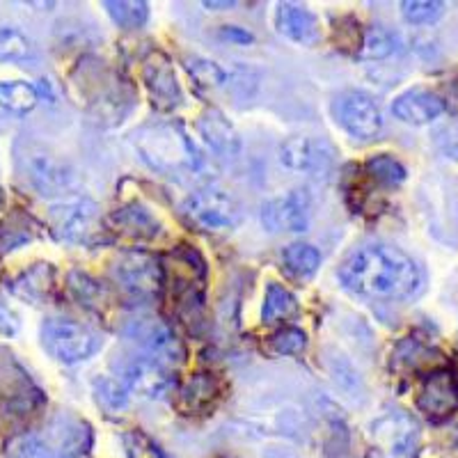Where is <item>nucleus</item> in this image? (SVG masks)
<instances>
[{
  "mask_svg": "<svg viewBox=\"0 0 458 458\" xmlns=\"http://www.w3.org/2000/svg\"><path fill=\"white\" fill-rule=\"evenodd\" d=\"M339 282L355 296L406 301L422 289V271L412 257L387 243H369L351 252L339 266Z\"/></svg>",
  "mask_w": 458,
  "mask_h": 458,
  "instance_id": "1",
  "label": "nucleus"
},
{
  "mask_svg": "<svg viewBox=\"0 0 458 458\" xmlns=\"http://www.w3.org/2000/svg\"><path fill=\"white\" fill-rule=\"evenodd\" d=\"M138 149L151 167L170 174L195 172L199 167L198 147L179 126L167 124L147 131L138 140Z\"/></svg>",
  "mask_w": 458,
  "mask_h": 458,
  "instance_id": "2",
  "label": "nucleus"
},
{
  "mask_svg": "<svg viewBox=\"0 0 458 458\" xmlns=\"http://www.w3.org/2000/svg\"><path fill=\"white\" fill-rule=\"evenodd\" d=\"M42 346L60 365H79L104 349V337L73 318L51 317L42 323Z\"/></svg>",
  "mask_w": 458,
  "mask_h": 458,
  "instance_id": "3",
  "label": "nucleus"
},
{
  "mask_svg": "<svg viewBox=\"0 0 458 458\" xmlns=\"http://www.w3.org/2000/svg\"><path fill=\"white\" fill-rule=\"evenodd\" d=\"M182 214L202 232H232L243 220V207L227 191L208 186L183 199Z\"/></svg>",
  "mask_w": 458,
  "mask_h": 458,
  "instance_id": "4",
  "label": "nucleus"
},
{
  "mask_svg": "<svg viewBox=\"0 0 458 458\" xmlns=\"http://www.w3.org/2000/svg\"><path fill=\"white\" fill-rule=\"evenodd\" d=\"M335 120L351 138L360 142L376 140L383 131V113L371 94L362 89H349L335 99Z\"/></svg>",
  "mask_w": 458,
  "mask_h": 458,
  "instance_id": "5",
  "label": "nucleus"
},
{
  "mask_svg": "<svg viewBox=\"0 0 458 458\" xmlns=\"http://www.w3.org/2000/svg\"><path fill=\"white\" fill-rule=\"evenodd\" d=\"M126 337L133 339L145 351L147 358L163 365L165 369L172 365H182L183 355H186L177 335L157 317H140L131 321L126 328Z\"/></svg>",
  "mask_w": 458,
  "mask_h": 458,
  "instance_id": "6",
  "label": "nucleus"
},
{
  "mask_svg": "<svg viewBox=\"0 0 458 458\" xmlns=\"http://www.w3.org/2000/svg\"><path fill=\"white\" fill-rule=\"evenodd\" d=\"M113 277L124 292L138 298H154L163 286V271L157 257L142 250L122 252L113 264Z\"/></svg>",
  "mask_w": 458,
  "mask_h": 458,
  "instance_id": "7",
  "label": "nucleus"
},
{
  "mask_svg": "<svg viewBox=\"0 0 458 458\" xmlns=\"http://www.w3.org/2000/svg\"><path fill=\"white\" fill-rule=\"evenodd\" d=\"M99 218V207L89 198H72L48 208V225L55 239L81 243L89 236Z\"/></svg>",
  "mask_w": 458,
  "mask_h": 458,
  "instance_id": "8",
  "label": "nucleus"
},
{
  "mask_svg": "<svg viewBox=\"0 0 458 458\" xmlns=\"http://www.w3.org/2000/svg\"><path fill=\"white\" fill-rule=\"evenodd\" d=\"M261 225L271 234L305 232L312 216V202L305 191H289L261 204Z\"/></svg>",
  "mask_w": 458,
  "mask_h": 458,
  "instance_id": "9",
  "label": "nucleus"
},
{
  "mask_svg": "<svg viewBox=\"0 0 458 458\" xmlns=\"http://www.w3.org/2000/svg\"><path fill=\"white\" fill-rule=\"evenodd\" d=\"M282 165L302 174L323 177L335 163V147L312 136L289 138L280 149Z\"/></svg>",
  "mask_w": 458,
  "mask_h": 458,
  "instance_id": "10",
  "label": "nucleus"
},
{
  "mask_svg": "<svg viewBox=\"0 0 458 458\" xmlns=\"http://www.w3.org/2000/svg\"><path fill=\"white\" fill-rule=\"evenodd\" d=\"M417 437H420V427L411 415L401 411L386 412L371 424V440L390 458H406L408 454L415 452Z\"/></svg>",
  "mask_w": 458,
  "mask_h": 458,
  "instance_id": "11",
  "label": "nucleus"
},
{
  "mask_svg": "<svg viewBox=\"0 0 458 458\" xmlns=\"http://www.w3.org/2000/svg\"><path fill=\"white\" fill-rule=\"evenodd\" d=\"M417 406L431 420H445L458 411V383L452 371H433L424 380Z\"/></svg>",
  "mask_w": 458,
  "mask_h": 458,
  "instance_id": "12",
  "label": "nucleus"
},
{
  "mask_svg": "<svg viewBox=\"0 0 458 458\" xmlns=\"http://www.w3.org/2000/svg\"><path fill=\"white\" fill-rule=\"evenodd\" d=\"M445 108H447V104H445L443 97L424 88L408 89L392 101V114L403 124L411 126L431 124L445 113Z\"/></svg>",
  "mask_w": 458,
  "mask_h": 458,
  "instance_id": "13",
  "label": "nucleus"
},
{
  "mask_svg": "<svg viewBox=\"0 0 458 458\" xmlns=\"http://www.w3.org/2000/svg\"><path fill=\"white\" fill-rule=\"evenodd\" d=\"M122 378H124L126 392H133L142 399H161L172 386V378L165 367L154 362L147 355L131 360L122 371Z\"/></svg>",
  "mask_w": 458,
  "mask_h": 458,
  "instance_id": "14",
  "label": "nucleus"
},
{
  "mask_svg": "<svg viewBox=\"0 0 458 458\" xmlns=\"http://www.w3.org/2000/svg\"><path fill=\"white\" fill-rule=\"evenodd\" d=\"M276 28L286 39L312 47L321 39V21L310 7L296 5V3H280L276 10Z\"/></svg>",
  "mask_w": 458,
  "mask_h": 458,
  "instance_id": "15",
  "label": "nucleus"
},
{
  "mask_svg": "<svg viewBox=\"0 0 458 458\" xmlns=\"http://www.w3.org/2000/svg\"><path fill=\"white\" fill-rule=\"evenodd\" d=\"M145 83L151 94V99H154V104L158 108L172 110L183 101L182 88H179L177 76H174V69L170 67L165 57H157V60L147 63Z\"/></svg>",
  "mask_w": 458,
  "mask_h": 458,
  "instance_id": "16",
  "label": "nucleus"
},
{
  "mask_svg": "<svg viewBox=\"0 0 458 458\" xmlns=\"http://www.w3.org/2000/svg\"><path fill=\"white\" fill-rule=\"evenodd\" d=\"M30 179L42 191V195H55L60 191H67L73 183V174L64 163L55 161L51 157H32L30 161Z\"/></svg>",
  "mask_w": 458,
  "mask_h": 458,
  "instance_id": "17",
  "label": "nucleus"
},
{
  "mask_svg": "<svg viewBox=\"0 0 458 458\" xmlns=\"http://www.w3.org/2000/svg\"><path fill=\"white\" fill-rule=\"evenodd\" d=\"M199 133H202L208 145L214 147L218 154H225V157H234L236 151L241 149L239 133L218 110H208L199 117Z\"/></svg>",
  "mask_w": 458,
  "mask_h": 458,
  "instance_id": "18",
  "label": "nucleus"
},
{
  "mask_svg": "<svg viewBox=\"0 0 458 458\" xmlns=\"http://www.w3.org/2000/svg\"><path fill=\"white\" fill-rule=\"evenodd\" d=\"M53 289V266L51 264H37L30 271L21 273L12 282V292L23 301H30L35 305L48 301Z\"/></svg>",
  "mask_w": 458,
  "mask_h": 458,
  "instance_id": "19",
  "label": "nucleus"
},
{
  "mask_svg": "<svg viewBox=\"0 0 458 458\" xmlns=\"http://www.w3.org/2000/svg\"><path fill=\"white\" fill-rule=\"evenodd\" d=\"M113 220L114 225H117V229H122L124 234L133 236V239H154V236L161 234V225H158V220L138 202L120 208V211L113 216Z\"/></svg>",
  "mask_w": 458,
  "mask_h": 458,
  "instance_id": "20",
  "label": "nucleus"
},
{
  "mask_svg": "<svg viewBox=\"0 0 458 458\" xmlns=\"http://www.w3.org/2000/svg\"><path fill=\"white\" fill-rule=\"evenodd\" d=\"M282 261L286 271L296 277H312L321 266V252L310 243H292L282 250Z\"/></svg>",
  "mask_w": 458,
  "mask_h": 458,
  "instance_id": "21",
  "label": "nucleus"
},
{
  "mask_svg": "<svg viewBox=\"0 0 458 458\" xmlns=\"http://www.w3.org/2000/svg\"><path fill=\"white\" fill-rule=\"evenodd\" d=\"M298 302L292 296L289 289H284L277 282H268L264 296V308H261V321L264 323H276L280 318H289L292 314H296Z\"/></svg>",
  "mask_w": 458,
  "mask_h": 458,
  "instance_id": "22",
  "label": "nucleus"
},
{
  "mask_svg": "<svg viewBox=\"0 0 458 458\" xmlns=\"http://www.w3.org/2000/svg\"><path fill=\"white\" fill-rule=\"evenodd\" d=\"M39 101V94L23 81H0V106L10 113H30Z\"/></svg>",
  "mask_w": 458,
  "mask_h": 458,
  "instance_id": "23",
  "label": "nucleus"
},
{
  "mask_svg": "<svg viewBox=\"0 0 458 458\" xmlns=\"http://www.w3.org/2000/svg\"><path fill=\"white\" fill-rule=\"evenodd\" d=\"M216 396V380L207 374H198L188 380L182 390V408L188 412L199 411Z\"/></svg>",
  "mask_w": 458,
  "mask_h": 458,
  "instance_id": "24",
  "label": "nucleus"
},
{
  "mask_svg": "<svg viewBox=\"0 0 458 458\" xmlns=\"http://www.w3.org/2000/svg\"><path fill=\"white\" fill-rule=\"evenodd\" d=\"M32 55V44L16 28H0V64L26 63Z\"/></svg>",
  "mask_w": 458,
  "mask_h": 458,
  "instance_id": "25",
  "label": "nucleus"
},
{
  "mask_svg": "<svg viewBox=\"0 0 458 458\" xmlns=\"http://www.w3.org/2000/svg\"><path fill=\"white\" fill-rule=\"evenodd\" d=\"M396 47H399V39H396L394 32H390L383 26H374L365 32L360 57H365V60H380V57L392 55L396 51Z\"/></svg>",
  "mask_w": 458,
  "mask_h": 458,
  "instance_id": "26",
  "label": "nucleus"
},
{
  "mask_svg": "<svg viewBox=\"0 0 458 458\" xmlns=\"http://www.w3.org/2000/svg\"><path fill=\"white\" fill-rule=\"evenodd\" d=\"M106 10L113 16V21L120 28H140L149 19V5L147 3H106Z\"/></svg>",
  "mask_w": 458,
  "mask_h": 458,
  "instance_id": "27",
  "label": "nucleus"
},
{
  "mask_svg": "<svg viewBox=\"0 0 458 458\" xmlns=\"http://www.w3.org/2000/svg\"><path fill=\"white\" fill-rule=\"evenodd\" d=\"M445 3H437V0H406L401 3V14L403 19L411 23H433L437 21L440 16L445 14Z\"/></svg>",
  "mask_w": 458,
  "mask_h": 458,
  "instance_id": "28",
  "label": "nucleus"
},
{
  "mask_svg": "<svg viewBox=\"0 0 458 458\" xmlns=\"http://www.w3.org/2000/svg\"><path fill=\"white\" fill-rule=\"evenodd\" d=\"M186 67L191 72V76L199 85H204V88H218V85H223L227 81V72L218 63L207 60V57H191Z\"/></svg>",
  "mask_w": 458,
  "mask_h": 458,
  "instance_id": "29",
  "label": "nucleus"
},
{
  "mask_svg": "<svg viewBox=\"0 0 458 458\" xmlns=\"http://www.w3.org/2000/svg\"><path fill=\"white\" fill-rule=\"evenodd\" d=\"M367 170H369L371 177H376L383 183H390V186L401 183L403 179H406V170H403V165H401L396 158L387 157V154H380V157L369 158V161H367Z\"/></svg>",
  "mask_w": 458,
  "mask_h": 458,
  "instance_id": "30",
  "label": "nucleus"
},
{
  "mask_svg": "<svg viewBox=\"0 0 458 458\" xmlns=\"http://www.w3.org/2000/svg\"><path fill=\"white\" fill-rule=\"evenodd\" d=\"M305 344H308V337H305V333L298 328H282L268 337V346H271L273 353L277 355L298 353L301 349H305Z\"/></svg>",
  "mask_w": 458,
  "mask_h": 458,
  "instance_id": "31",
  "label": "nucleus"
},
{
  "mask_svg": "<svg viewBox=\"0 0 458 458\" xmlns=\"http://www.w3.org/2000/svg\"><path fill=\"white\" fill-rule=\"evenodd\" d=\"M433 142L445 157L458 161V120H449L437 126L433 133Z\"/></svg>",
  "mask_w": 458,
  "mask_h": 458,
  "instance_id": "32",
  "label": "nucleus"
},
{
  "mask_svg": "<svg viewBox=\"0 0 458 458\" xmlns=\"http://www.w3.org/2000/svg\"><path fill=\"white\" fill-rule=\"evenodd\" d=\"M94 390L99 394V399L104 401L106 406L110 408H122L126 406L129 394H126V387H122L117 380L113 378H97L94 380Z\"/></svg>",
  "mask_w": 458,
  "mask_h": 458,
  "instance_id": "33",
  "label": "nucleus"
},
{
  "mask_svg": "<svg viewBox=\"0 0 458 458\" xmlns=\"http://www.w3.org/2000/svg\"><path fill=\"white\" fill-rule=\"evenodd\" d=\"M32 234L28 232V225H14V220H7V225L0 227V252L16 250L19 245L30 241Z\"/></svg>",
  "mask_w": 458,
  "mask_h": 458,
  "instance_id": "34",
  "label": "nucleus"
},
{
  "mask_svg": "<svg viewBox=\"0 0 458 458\" xmlns=\"http://www.w3.org/2000/svg\"><path fill=\"white\" fill-rule=\"evenodd\" d=\"M44 445L42 440H37L35 436H21L12 440L7 447V456L10 458H42Z\"/></svg>",
  "mask_w": 458,
  "mask_h": 458,
  "instance_id": "35",
  "label": "nucleus"
},
{
  "mask_svg": "<svg viewBox=\"0 0 458 458\" xmlns=\"http://www.w3.org/2000/svg\"><path fill=\"white\" fill-rule=\"evenodd\" d=\"M19 328H21V318H19V314H16L7 302L0 301V335H3V337H14V335L19 333Z\"/></svg>",
  "mask_w": 458,
  "mask_h": 458,
  "instance_id": "36",
  "label": "nucleus"
},
{
  "mask_svg": "<svg viewBox=\"0 0 458 458\" xmlns=\"http://www.w3.org/2000/svg\"><path fill=\"white\" fill-rule=\"evenodd\" d=\"M223 37L225 39H229V42H239V44H250L252 39H255L250 32L243 30V28H239V26H225Z\"/></svg>",
  "mask_w": 458,
  "mask_h": 458,
  "instance_id": "37",
  "label": "nucleus"
},
{
  "mask_svg": "<svg viewBox=\"0 0 458 458\" xmlns=\"http://www.w3.org/2000/svg\"><path fill=\"white\" fill-rule=\"evenodd\" d=\"M236 3H216V0H211V3H204V7H207V10H232V7H234Z\"/></svg>",
  "mask_w": 458,
  "mask_h": 458,
  "instance_id": "38",
  "label": "nucleus"
}]
</instances>
